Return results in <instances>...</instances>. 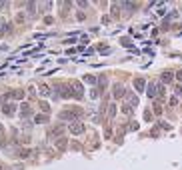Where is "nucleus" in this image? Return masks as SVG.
Listing matches in <instances>:
<instances>
[{
	"mask_svg": "<svg viewBox=\"0 0 182 170\" xmlns=\"http://www.w3.org/2000/svg\"><path fill=\"white\" fill-rule=\"evenodd\" d=\"M8 96H10V98H22L24 92H22V90H14V92H8Z\"/></svg>",
	"mask_w": 182,
	"mask_h": 170,
	"instance_id": "2eb2a0df",
	"label": "nucleus"
},
{
	"mask_svg": "<svg viewBox=\"0 0 182 170\" xmlns=\"http://www.w3.org/2000/svg\"><path fill=\"white\" fill-rule=\"evenodd\" d=\"M28 154H30V150H28V148H22V150H20V156H22V158H26Z\"/></svg>",
	"mask_w": 182,
	"mask_h": 170,
	"instance_id": "4be33fe9",
	"label": "nucleus"
},
{
	"mask_svg": "<svg viewBox=\"0 0 182 170\" xmlns=\"http://www.w3.org/2000/svg\"><path fill=\"white\" fill-rule=\"evenodd\" d=\"M108 84V78H106V74H100L98 76V90H104V86Z\"/></svg>",
	"mask_w": 182,
	"mask_h": 170,
	"instance_id": "9d476101",
	"label": "nucleus"
},
{
	"mask_svg": "<svg viewBox=\"0 0 182 170\" xmlns=\"http://www.w3.org/2000/svg\"><path fill=\"white\" fill-rule=\"evenodd\" d=\"M176 104H178V98L172 96V98H170V106H176Z\"/></svg>",
	"mask_w": 182,
	"mask_h": 170,
	"instance_id": "b1692460",
	"label": "nucleus"
},
{
	"mask_svg": "<svg viewBox=\"0 0 182 170\" xmlns=\"http://www.w3.org/2000/svg\"><path fill=\"white\" fill-rule=\"evenodd\" d=\"M112 94H114V98H120V96H126V90H124V86H122V84H116Z\"/></svg>",
	"mask_w": 182,
	"mask_h": 170,
	"instance_id": "0eeeda50",
	"label": "nucleus"
},
{
	"mask_svg": "<svg viewBox=\"0 0 182 170\" xmlns=\"http://www.w3.org/2000/svg\"><path fill=\"white\" fill-rule=\"evenodd\" d=\"M34 122H36V124H44V122H48V114H38V116L34 118Z\"/></svg>",
	"mask_w": 182,
	"mask_h": 170,
	"instance_id": "4468645a",
	"label": "nucleus"
},
{
	"mask_svg": "<svg viewBox=\"0 0 182 170\" xmlns=\"http://www.w3.org/2000/svg\"><path fill=\"white\" fill-rule=\"evenodd\" d=\"M0 132H2V126H0Z\"/></svg>",
	"mask_w": 182,
	"mask_h": 170,
	"instance_id": "cd10ccee",
	"label": "nucleus"
},
{
	"mask_svg": "<svg viewBox=\"0 0 182 170\" xmlns=\"http://www.w3.org/2000/svg\"><path fill=\"white\" fill-rule=\"evenodd\" d=\"M2 6H4V2H0V8H2Z\"/></svg>",
	"mask_w": 182,
	"mask_h": 170,
	"instance_id": "bb28decb",
	"label": "nucleus"
},
{
	"mask_svg": "<svg viewBox=\"0 0 182 170\" xmlns=\"http://www.w3.org/2000/svg\"><path fill=\"white\" fill-rule=\"evenodd\" d=\"M70 92H72V96H74V98H78V100L84 96V88H82L80 82H72V84H70Z\"/></svg>",
	"mask_w": 182,
	"mask_h": 170,
	"instance_id": "7ed1b4c3",
	"label": "nucleus"
},
{
	"mask_svg": "<svg viewBox=\"0 0 182 170\" xmlns=\"http://www.w3.org/2000/svg\"><path fill=\"white\" fill-rule=\"evenodd\" d=\"M84 82H88V84H96V78H94L92 74H86V76H84Z\"/></svg>",
	"mask_w": 182,
	"mask_h": 170,
	"instance_id": "6ab92c4d",
	"label": "nucleus"
},
{
	"mask_svg": "<svg viewBox=\"0 0 182 170\" xmlns=\"http://www.w3.org/2000/svg\"><path fill=\"white\" fill-rule=\"evenodd\" d=\"M56 148H58V150H64V148H66V138H60V140L56 142Z\"/></svg>",
	"mask_w": 182,
	"mask_h": 170,
	"instance_id": "f3484780",
	"label": "nucleus"
},
{
	"mask_svg": "<svg viewBox=\"0 0 182 170\" xmlns=\"http://www.w3.org/2000/svg\"><path fill=\"white\" fill-rule=\"evenodd\" d=\"M62 132H64V126H54V128L48 130V136H50V138H56V136H60Z\"/></svg>",
	"mask_w": 182,
	"mask_h": 170,
	"instance_id": "423d86ee",
	"label": "nucleus"
},
{
	"mask_svg": "<svg viewBox=\"0 0 182 170\" xmlns=\"http://www.w3.org/2000/svg\"><path fill=\"white\" fill-rule=\"evenodd\" d=\"M38 92H40L42 96H48V94H50L52 90H50V88H48V86H46V84H42V86H40V90H38Z\"/></svg>",
	"mask_w": 182,
	"mask_h": 170,
	"instance_id": "a211bd4d",
	"label": "nucleus"
},
{
	"mask_svg": "<svg viewBox=\"0 0 182 170\" xmlns=\"http://www.w3.org/2000/svg\"><path fill=\"white\" fill-rule=\"evenodd\" d=\"M40 108H42V112H50V106H48V102H40Z\"/></svg>",
	"mask_w": 182,
	"mask_h": 170,
	"instance_id": "aec40b11",
	"label": "nucleus"
},
{
	"mask_svg": "<svg viewBox=\"0 0 182 170\" xmlns=\"http://www.w3.org/2000/svg\"><path fill=\"white\" fill-rule=\"evenodd\" d=\"M20 114H22V118H26V116H30V106L24 102V104H20Z\"/></svg>",
	"mask_w": 182,
	"mask_h": 170,
	"instance_id": "f8f14e48",
	"label": "nucleus"
},
{
	"mask_svg": "<svg viewBox=\"0 0 182 170\" xmlns=\"http://www.w3.org/2000/svg\"><path fill=\"white\" fill-rule=\"evenodd\" d=\"M106 116H108V118H114V116H116V104H108V108H106Z\"/></svg>",
	"mask_w": 182,
	"mask_h": 170,
	"instance_id": "ddd939ff",
	"label": "nucleus"
},
{
	"mask_svg": "<svg viewBox=\"0 0 182 170\" xmlns=\"http://www.w3.org/2000/svg\"><path fill=\"white\" fill-rule=\"evenodd\" d=\"M176 80H178V82H182V70H178V74H176Z\"/></svg>",
	"mask_w": 182,
	"mask_h": 170,
	"instance_id": "a878e982",
	"label": "nucleus"
},
{
	"mask_svg": "<svg viewBox=\"0 0 182 170\" xmlns=\"http://www.w3.org/2000/svg\"><path fill=\"white\" fill-rule=\"evenodd\" d=\"M144 118H146V120H150V118H152V112H150V110H146V112H144Z\"/></svg>",
	"mask_w": 182,
	"mask_h": 170,
	"instance_id": "393cba45",
	"label": "nucleus"
},
{
	"mask_svg": "<svg viewBox=\"0 0 182 170\" xmlns=\"http://www.w3.org/2000/svg\"><path fill=\"white\" fill-rule=\"evenodd\" d=\"M78 114H80V110H62L60 112V120H78Z\"/></svg>",
	"mask_w": 182,
	"mask_h": 170,
	"instance_id": "f03ea898",
	"label": "nucleus"
},
{
	"mask_svg": "<svg viewBox=\"0 0 182 170\" xmlns=\"http://www.w3.org/2000/svg\"><path fill=\"white\" fill-rule=\"evenodd\" d=\"M126 100H128L130 106H138V96L134 92H128V94H126Z\"/></svg>",
	"mask_w": 182,
	"mask_h": 170,
	"instance_id": "1a4fd4ad",
	"label": "nucleus"
},
{
	"mask_svg": "<svg viewBox=\"0 0 182 170\" xmlns=\"http://www.w3.org/2000/svg\"><path fill=\"white\" fill-rule=\"evenodd\" d=\"M160 80H162V82H164V84H170V82H172V80H174V74H172V72H168V70H166V72H162V76H160Z\"/></svg>",
	"mask_w": 182,
	"mask_h": 170,
	"instance_id": "6e6552de",
	"label": "nucleus"
},
{
	"mask_svg": "<svg viewBox=\"0 0 182 170\" xmlns=\"http://www.w3.org/2000/svg\"><path fill=\"white\" fill-rule=\"evenodd\" d=\"M120 42L124 44V46H130V38H128V36H124V38H122V40H120Z\"/></svg>",
	"mask_w": 182,
	"mask_h": 170,
	"instance_id": "5701e85b",
	"label": "nucleus"
},
{
	"mask_svg": "<svg viewBox=\"0 0 182 170\" xmlns=\"http://www.w3.org/2000/svg\"><path fill=\"white\" fill-rule=\"evenodd\" d=\"M6 30H8V26H6V24H4V22L0 20V36H2V34H4Z\"/></svg>",
	"mask_w": 182,
	"mask_h": 170,
	"instance_id": "412c9836",
	"label": "nucleus"
},
{
	"mask_svg": "<svg viewBox=\"0 0 182 170\" xmlns=\"http://www.w3.org/2000/svg\"><path fill=\"white\" fill-rule=\"evenodd\" d=\"M146 94H148V98H158V100H160V98L164 96V86L158 84V82H150Z\"/></svg>",
	"mask_w": 182,
	"mask_h": 170,
	"instance_id": "f257e3e1",
	"label": "nucleus"
},
{
	"mask_svg": "<svg viewBox=\"0 0 182 170\" xmlns=\"http://www.w3.org/2000/svg\"><path fill=\"white\" fill-rule=\"evenodd\" d=\"M122 114L130 116V114H132V106H130V104H122Z\"/></svg>",
	"mask_w": 182,
	"mask_h": 170,
	"instance_id": "dca6fc26",
	"label": "nucleus"
},
{
	"mask_svg": "<svg viewBox=\"0 0 182 170\" xmlns=\"http://www.w3.org/2000/svg\"><path fill=\"white\" fill-rule=\"evenodd\" d=\"M2 112H4L6 116H12V114L16 112V104H12V102H8V104H4V106H2Z\"/></svg>",
	"mask_w": 182,
	"mask_h": 170,
	"instance_id": "39448f33",
	"label": "nucleus"
},
{
	"mask_svg": "<svg viewBox=\"0 0 182 170\" xmlns=\"http://www.w3.org/2000/svg\"><path fill=\"white\" fill-rule=\"evenodd\" d=\"M68 130H70L72 134H76V136H78V134H82V132H84V124L76 120V122H72V124L68 126Z\"/></svg>",
	"mask_w": 182,
	"mask_h": 170,
	"instance_id": "20e7f679",
	"label": "nucleus"
},
{
	"mask_svg": "<svg viewBox=\"0 0 182 170\" xmlns=\"http://www.w3.org/2000/svg\"><path fill=\"white\" fill-rule=\"evenodd\" d=\"M144 84H146L144 78H136V80H134V88H136V92H142V90H144Z\"/></svg>",
	"mask_w": 182,
	"mask_h": 170,
	"instance_id": "9b49d317",
	"label": "nucleus"
}]
</instances>
